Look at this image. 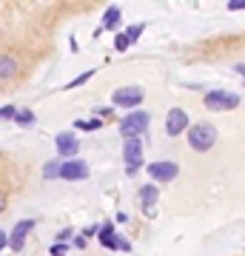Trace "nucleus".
Returning a JSON list of instances; mask_svg holds the SVG:
<instances>
[{
    "instance_id": "obj_16",
    "label": "nucleus",
    "mask_w": 245,
    "mask_h": 256,
    "mask_svg": "<svg viewBox=\"0 0 245 256\" xmlns=\"http://www.w3.org/2000/svg\"><path fill=\"white\" fill-rule=\"evenodd\" d=\"M74 126L80 128V131H97V128L103 126V120L94 117V120H89V122H83V120H80V122H74Z\"/></svg>"
},
{
    "instance_id": "obj_4",
    "label": "nucleus",
    "mask_w": 245,
    "mask_h": 256,
    "mask_svg": "<svg viewBox=\"0 0 245 256\" xmlns=\"http://www.w3.org/2000/svg\"><path fill=\"white\" fill-rule=\"evenodd\" d=\"M145 92L140 88V86H123V88H117V92L111 94V102L117 106V108H131L134 111L140 102H143Z\"/></svg>"
},
{
    "instance_id": "obj_13",
    "label": "nucleus",
    "mask_w": 245,
    "mask_h": 256,
    "mask_svg": "<svg viewBox=\"0 0 245 256\" xmlns=\"http://www.w3.org/2000/svg\"><path fill=\"white\" fill-rule=\"evenodd\" d=\"M140 202H143L145 210H151L157 205V185H143L140 188Z\"/></svg>"
},
{
    "instance_id": "obj_22",
    "label": "nucleus",
    "mask_w": 245,
    "mask_h": 256,
    "mask_svg": "<svg viewBox=\"0 0 245 256\" xmlns=\"http://www.w3.org/2000/svg\"><path fill=\"white\" fill-rule=\"evenodd\" d=\"M69 239H72V230H69V228H63L60 234H57V242H60V245H66Z\"/></svg>"
},
{
    "instance_id": "obj_20",
    "label": "nucleus",
    "mask_w": 245,
    "mask_h": 256,
    "mask_svg": "<svg viewBox=\"0 0 245 256\" xmlns=\"http://www.w3.org/2000/svg\"><path fill=\"white\" fill-rule=\"evenodd\" d=\"M15 114H18L15 106H3V108H0V120H15Z\"/></svg>"
},
{
    "instance_id": "obj_2",
    "label": "nucleus",
    "mask_w": 245,
    "mask_h": 256,
    "mask_svg": "<svg viewBox=\"0 0 245 256\" xmlns=\"http://www.w3.org/2000/svg\"><path fill=\"white\" fill-rule=\"evenodd\" d=\"M148 122H151V114L134 108L131 114H126V117L120 120V134H123L126 140L128 137H143L145 128H148Z\"/></svg>"
},
{
    "instance_id": "obj_9",
    "label": "nucleus",
    "mask_w": 245,
    "mask_h": 256,
    "mask_svg": "<svg viewBox=\"0 0 245 256\" xmlns=\"http://www.w3.org/2000/svg\"><path fill=\"white\" fill-rule=\"evenodd\" d=\"M57 142V151H60V156H66V160H74L77 156V151H80V140L74 137L72 131H60L55 137Z\"/></svg>"
},
{
    "instance_id": "obj_23",
    "label": "nucleus",
    "mask_w": 245,
    "mask_h": 256,
    "mask_svg": "<svg viewBox=\"0 0 245 256\" xmlns=\"http://www.w3.org/2000/svg\"><path fill=\"white\" fill-rule=\"evenodd\" d=\"M228 9H231V12H242L245 3H242V0H231V3H228Z\"/></svg>"
},
{
    "instance_id": "obj_3",
    "label": "nucleus",
    "mask_w": 245,
    "mask_h": 256,
    "mask_svg": "<svg viewBox=\"0 0 245 256\" xmlns=\"http://www.w3.org/2000/svg\"><path fill=\"white\" fill-rule=\"evenodd\" d=\"M239 102H242V97L231 92H208L202 97V106L211 111H234L239 108Z\"/></svg>"
},
{
    "instance_id": "obj_12",
    "label": "nucleus",
    "mask_w": 245,
    "mask_h": 256,
    "mask_svg": "<svg viewBox=\"0 0 245 256\" xmlns=\"http://www.w3.org/2000/svg\"><path fill=\"white\" fill-rule=\"evenodd\" d=\"M120 18H123L120 6H109V9H106V14H103V26H100V32H103V28H117V26H120Z\"/></svg>"
},
{
    "instance_id": "obj_10",
    "label": "nucleus",
    "mask_w": 245,
    "mask_h": 256,
    "mask_svg": "<svg viewBox=\"0 0 245 256\" xmlns=\"http://www.w3.org/2000/svg\"><path fill=\"white\" fill-rule=\"evenodd\" d=\"M35 228V220H20L15 228H12V234H9V248L12 250H23V242H26V236H29V230Z\"/></svg>"
},
{
    "instance_id": "obj_21",
    "label": "nucleus",
    "mask_w": 245,
    "mask_h": 256,
    "mask_svg": "<svg viewBox=\"0 0 245 256\" xmlns=\"http://www.w3.org/2000/svg\"><path fill=\"white\" fill-rule=\"evenodd\" d=\"M128 46H131V43L126 40V34H117V37H114V48H117V52H126Z\"/></svg>"
},
{
    "instance_id": "obj_14",
    "label": "nucleus",
    "mask_w": 245,
    "mask_h": 256,
    "mask_svg": "<svg viewBox=\"0 0 245 256\" xmlns=\"http://www.w3.org/2000/svg\"><path fill=\"white\" fill-rule=\"evenodd\" d=\"M15 122L23 126V128H32L37 122V117H35V111H32V108H20L18 114H15Z\"/></svg>"
},
{
    "instance_id": "obj_8",
    "label": "nucleus",
    "mask_w": 245,
    "mask_h": 256,
    "mask_svg": "<svg viewBox=\"0 0 245 256\" xmlns=\"http://www.w3.org/2000/svg\"><path fill=\"white\" fill-rule=\"evenodd\" d=\"M57 176H63V180H69V182H74V180H86V176H89V165L74 156V160H69V162H60V174Z\"/></svg>"
},
{
    "instance_id": "obj_11",
    "label": "nucleus",
    "mask_w": 245,
    "mask_h": 256,
    "mask_svg": "<svg viewBox=\"0 0 245 256\" xmlns=\"http://www.w3.org/2000/svg\"><path fill=\"white\" fill-rule=\"evenodd\" d=\"M18 77V60L12 54H0V80H12Z\"/></svg>"
},
{
    "instance_id": "obj_18",
    "label": "nucleus",
    "mask_w": 245,
    "mask_h": 256,
    "mask_svg": "<svg viewBox=\"0 0 245 256\" xmlns=\"http://www.w3.org/2000/svg\"><path fill=\"white\" fill-rule=\"evenodd\" d=\"M143 34V23H134V26H128V32H126V40L128 43H134L137 37Z\"/></svg>"
},
{
    "instance_id": "obj_15",
    "label": "nucleus",
    "mask_w": 245,
    "mask_h": 256,
    "mask_svg": "<svg viewBox=\"0 0 245 256\" xmlns=\"http://www.w3.org/2000/svg\"><path fill=\"white\" fill-rule=\"evenodd\" d=\"M57 174H60V160H52V162L43 165V176L46 180H55Z\"/></svg>"
},
{
    "instance_id": "obj_17",
    "label": "nucleus",
    "mask_w": 245,
    "mask_h": 256,
    "mask_svg": "<svg viewBox=\"0 0 245 256\" xmlns=\"http://www.w3.org/2000/svg\"><path fill=\"white\" fill-rule=\"evenodd\" d=\"M91 77H94V68H89V72H83L80 77H74V80L69 82V86H66V88H74V86H83V82H89Z\"/></svg>"
},
{
    "instance_id": "obj_5",
    "label": "nucleus",
    "mask_w": 245,
    "mask_h": 256,
    "mask_svg": "<svg viewBox=\"0 0 245 256\" xmlns=\"http://www.w3.org/2000/svg\"><path fill=\"white\" fill-rule=\"evenodd\" d=\"M145 171H148V176H151V180H157V182H171V180H177V174H180L177 162H171V160L148 162V165H145Z\"/></svg>"
},
{
    "instance_id": "obj_1",
    "label": "nucleus",
    "mask_w": 245,
    "mask_h": 256,
    "mask_svg": "<svg viewBox=\"0 0 245 256\" xmlns=\"http://www.w3.org/2000/svg\"><path fill=\"white\" fill-rule=\"evenodd\" d=\"M188 146L194 151H211V148L217 146V128L211 126V122H197V126L188 128Z\"/></svg>"
},
{
    "instance_id": "obj_6",
    "label": "nucleus",
    "mask_w": 245,
    "mask_h": 256,
    "mask_svg": "<svg viewBox=\"0 0 245 256\" xmlns=\"http://www.w3.org/2000/svg\"><path fill=\"white\" fill-rule=\"evenodd\" d=\"M123 160L128 162V174H134L137 168L143 165V140L140 137H128L123 146Z\"/></svg>"
},
{
    "instance_id": "obj_25",
    "label": "nucleus",
    "mask_w": 245,
    "mask_h": 256,
    "mask_svg": "<svg viewBox=\"0 0 245 256\" xmlns=\"http://www.w3.org/2000/svg\"><path fill=\"white\" fill-rule=\"evenodd\" d=\"M6 245H9V236H6V230H0V250H3Z\"/></svg>"
},
{
    "instance_id": "obj_24",
    "label": "nucleus",
    "mask_w": 245,
    "mask_h": 256,
    "mask_svg": "<svg viewBox=\"0 0 245 256\" xmlns=\"http://www.w3.org/2000/svg\"><path fill=\"white\" fill-rule=\"evenodd\" d=\"M97 230H100L97 225H91V228H86V230H83V239H86V236H97Z\"/></svg>"
},
{
    "instance_id": "obj_26",
    "label": "nucleus",
    "mask_w": 245,
    "mask_h": 256,
    "mask_svg": "<svg viewBox=\"0 0 245 256\" xmlns=\"http://www.w3.org/2000/svg\"><path fill=\"white\" fill-rule=\"evenodd\" d=\"M3 210H6V194L0 191V214H3Z\"/></svg>"
},
{
    "instance_id": "obj_19",
    "label": "nucleus",
    "mask_w": 245,
    "mask_h": 256,
    "mask_svg": "<svg viewBox=\"0 0 245 256\" xmlns=\"http://www.w3.org/2000/svg\"><path fill=\"white\" fill-rule=\"evenodd\" d=\"M49 254H52V256H66V254H69V245H60V242H55V245L49 248Z\"/></svg>"
},
{
    "instance_id": "obj_7",
    "label": "nucleus",
    "mask_w": 245,
    "mask_h": 256,
    "mask_svg": "<svg viewBox=\"0 0 245 256\" xmlns=\"http://www.w3.org/2000/svg\"><path fill=\"white\" fill-rule=\"evenodd\" d=\"M185 128H188V114L182 108H171L165 114V134L168 137H180Z\"/></svg>"
}]
</instances>
